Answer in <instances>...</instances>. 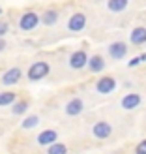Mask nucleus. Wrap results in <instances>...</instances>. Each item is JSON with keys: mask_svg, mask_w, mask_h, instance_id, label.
<instances>
[{"mask_svg": "<svg viewBox=\"0 0 146 154\" xmlns=\"http://www.w3.org/2000/svg\"><path fill=\"white\" fill-rule=\"evenodd\" d=\"M37 143H40L41 147H51V145L58 143V134L55 130H43V132L37 135Z\"/></svg>", "mask_w": 146, "mask_h": 154, "instance_id": "3", "label": "nucleus"}, {"mask_svg": "<svg viewBox=\"0 0 146 154\" xmlns=\"http://www.w3.org/2000/svg\"><path fill=\"white\" fill-rule=\"evenodd\" d=\"M112 134V126L109 124V122H96L94 124V135L97 137V139H107Z\"/></svg>", "mask_w": 146, "mask_h": 154, "instance_id": "7", "label": "nucleus"}, {"mask_svg": "<svg viewBox=\"0 0 146 154\" xmlns=\"http://www.w3.org/2000/svg\"><path fill=\"white\" fill-rule=\"evenodd\" d=\"M40 17L34 13V11H26V13H22V17H21V21H19V26L22 28V30H34L37 25H40Z\"/></svg>", "mask_w": 146, "mask_h": 154, "instance_id": "2", "label": "nucleus"}, {"mask_svg": "<svg viewBox=\"0 0 146 154\" xmlns=\"http://www.w3.org/2000/svg\"><path fill=\"white\" fill-rule=\"evenodd\" d=\"M21 79V70L19 68H10L4 75H2V83L4 85H15V83H19Z\"/></svg>", "mask_w": 146, "mask_h": 154, "instance_id": "12", "label": "nucleus"}, {"mask_svg": "<svg viewBox=\"0 0 146 154\" xmlns=\"http://www.w3.org/2000/svg\"><path fill=\"white\" fill-rule=\"evenodd\" d=\"M96 88H97V92H101V94H109V92H112L116 88V81H114L112 77H101V79L97 81Z\"/></svg>", "mask_w": 146, "mask_h": 154, "instance_id": "9", "label": "nucleus"}, {"mask_svg": "<svg viewBox=\"0 0 146 154\" xmlns=\"http://www.w3.org/2000/svg\"><path fill=\"white\" fill-rule=\"evenodd\" d=\"M67 26H70V30H73V32H81V30L86 26V15L84 13H73L70 17Z\"/></svg>", "mask_w": 146, "mask_h": 154, "instance_id": "4", "label": "nucleus"}, {"mask_svg": "<svg viewBox=\"0 0 146 154\" xmlns=\"http://www.w3.org/2000/svg\"><path fill=\"white\" fill-rule=\"evenodd\" d=\"M17 102V94L13 92H0V105H11Z\"/></svg>", "mask_w": 146, "mask_h": 154, "instance_id": "16", "label": "nucleus"}, {"mask_svg": "<svg viewBox=\"0 0 146 154\" xmlns=\"http://www.w3.org/2000/svg\"><path fill=\"white\" fill-rule=\"evenodd\" d=\"M40 21L43 23V25H47V26H52L58 21V11L56 10H45L43 15L40 17Z\"/></svg>", "mask_w": 146, "mask_h": 154, "instance_id": "14", "label": "nucleus"}, {"mask_svg": "<svg viewBox=\"0 0 146 154\" xmlns=\"http://www.w3.org/2000/svg\"><path fill=\"white\" fill-rule=\"evenodd\" d=\"M103 68H105V58H103L101 55H94V57L88 58V70H90L92 73L103 72Z\"/></svg>", "mask_w": 146, "mask_h": 154, "instance_id": "11", "label": "nucleus"}, {"mask_svg": "<svg viewBox=\"0 0 146 154\" xmlns=\"http://www.w3.org/2000/svg\"><path fill=\"white\" fill-rule=\"evenodd\" d=\"M131 43L133 45H142V43H146V28L144 26H137V28H133L131 30Z\"/></svg>", "mask_w": 146, "mask_h": 154, "instance_id": "13", "label": "nucleus"}, {"mask_svg": "<svg viewBox=\"0 0 146 154\" xmlns=\"http://www.w3.org/2000/svg\"><path fill=\"white\" fill-rule=\"evenodd\" d=\"M107 8H109L111 11H114V13L124 11L127 8V0H109V2H107Z\"/></svg>", "mask_w": 146, "mask_h": 154, "instance_id": "15", "label": "nucleus"}, {"mask_svg": "<svg viewBox=\"0 0 146 154\" xmlns=\"http://www.w3.org/2000/svg\"><path fill=\"white\" fill-rule=\"evenodd\" d=\"M26 109H28V102H25V100H21V102H15L13 107H11L13 115H22Z\"/></svg>", "mask_w": 146, "mask_h": 154, "instance_id": "19", "label": "nucleus"}, {"mask_svg": "<svg viewBox=\"0 0 146 154\" xmlns=\"http://www.w3.org/2000/svg\"><path fill=\"white\" fill-rule=\"evenodd\" d=\"M37 122H40V117H37V115H28V117L22 120V128H25V130H30V128L37 126Z\"/></svg>", "mask_w": 146, "mask_h": 154, "instance_id": "17", "label": "nucleus"}, {"mask_svg": "<svg viewBox=\"0 0 146 154\" xmlns=\"http://www.w3.org/2000/svg\"><path fill=\"white\" fill-rule=\"evenodd\" d=\"M109 55L114 58V60H120V58H124L127 55V45L124 42H114L109 45Z\"/></svg>", "mask_w": 146, "mask_h": 154, "instance_id": "5", "label": "nucleus"}, {"mask_svg": "<svg viewBox=\"0 0 146 154\" xmlns=\"http://www.w3.org/2000/svg\"><path fill=\"white\" fill-rule=\"evenodd\" d=\"M82 111H84V103H82L81 98H73L66 105V113L70 115V117H77V115H81Z\"/></svg>", "mask_w": 146, "mask_h": 154, "instance_id": "8", "label": "nucleus"}, {"mask_svg": "<svg viewBox=\"0 0 146 154\" xmlns=\"http://www.w3.org/2000/svg\"><path fill=\"white\" fill-rule=\"evenodd\" d=\"M67 152V147L64 143H55L47 149V154H66Z\"/></svg>", "mask_w": 146, "mask_h": 154, "instance_id": "18", "label": "nucleus"}, {"mask_svg": "<svg viewBox=\"0 0 146 154\" xmlns=\"http://www.w3.org/2000/svg\"><path fill=\"white\" fill-rule=\"evenodd\" d=\"M86 62H88V55L84 51H75L70 58V66L73 70H81V68L86 66Z\"/></svg>", "mask_w": 146, "mask_h": 154, "instance_id": "6", "label": "nucleus"}, {"mask_svg": "<svg viewBox=\"0 0 146 154\" xmlns=\"http://www.w3.org/2000/svg\"><path fill=\"white\" fill-rule=\"evenodd\" d=\"M135 154H146V139H144V141H141L139 145H137Z\"/></svg>", "mask_w": 146, "mask_h": 154, "instance_id": "21", "label": "nucleus"}, {"mask_svg": "<svg viewBox=\"0 0 146 154\" xmlns=\"http://www.w3.org/2000/svg\"><path fill=\"white\" fill-rule=\"evenodd\" d=\"M141 103V94H137V92H131V94H126L124 98H122V107L127 111L135 109V107H139Z\"/></svg>", "mask_w": 146, "mask_h": 154, "instance_id": "10", "label": "nucleus"}, {"mask_svg": "<svg viewBox=\"0 0 146 154\" xmlns=\"http://www.w3.org/2000/svg\"><path fill=\"white\" fill-rule=\"evenodd\" d=\"M6 32H7V23L6 21H0V38H2Z\"/></svg>", "mask_w": 146, "mask_h": 154, "instance_id": "22", "label": "nucleus"}, {"mask_svg": "<svg viewBox=\"0 0 146 154\" xmlns=\"http://www.w3.org/2000/svg\"><path fill=\"white\" fill-rule=\"evenodd\" d=\"M144 60H146V55H141V57H137V58H131L127 66H129V68H133V66H137L139 62H144Z\"/></svg>", "mask_w": 146, "mask_h": 154, "instance_id": "20", "label": "nucleus"}, {"mask_svg": "<svg viewBox=\"0 0 146 154\" xmlns=\"http://www.w3.org/2000/svg\"><path fill=\"white\" fill-rule=\"evenodd\" d=\"M0 13H2V8H0Z\"/></svg>", "mask_w": 146, "mask_h": 154, "instance_id": "24", "label": "nucleus"}, {"mask_svg": "<svg viewBox=\"0 0 146 154\" xmlns=\"http://www.w3.org/2000/svg\"><path fill=\"white\" fill-rule=\"evenodd\" d=\"M4 47H6V42L2 40V38H0V51H4Z\"/></svg>", "mask_w": 146, "mask_h": 154, "instance_id": "23", "label": "nucleus"}, {"mask_svg": "<svg viewBox=\"0 0 146 154\" xmlns=\"http://www.w3.org/2000/svg\"><path fill=\"white\" fill-rule=\"evenodd\" d=\"M47 73H49V64L47 62H36V64L30 66V70H28V79L30 81H40Z\"/></svg>", "mask_w": 146, "mask_h": 154, "instance_id": "1", "label": "nucleus"}]
</instances>
